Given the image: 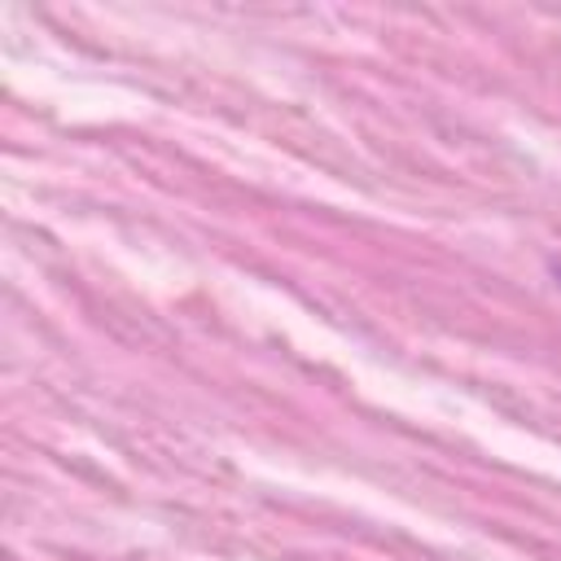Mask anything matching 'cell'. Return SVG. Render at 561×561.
Returning <instances> with one entry per match:
<instances>
[{
	"label": "cell",
	"mask_w": 561,
	"mask_h": 561,
	"mask_svg": "<svg viewBox=\"0 0 561 561\" xmlns=\"http://www.w3.org/2000/svg\"><path fill=\"white\" fill-rule=\"evenodd\" d=\"M552 272H557V280H561V259H557V263H552Z\"/></svg>",
	"instance_id": "6da1fadb"
}]
</instances>
